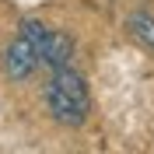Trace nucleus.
Here are the masks:
<instances>
[{
    "mask_svg": "<svg viewBox=\"0 0 154 154\" xmlns=\"http://www.w3.org/2000/svg\"><path fill=\"white\" fill-rule=\"evenodd\" d=\"M42 102H46V112L53 123L67 126V130H81V126L91 119V88H88V77L81 70L67 67L49 70V81L42 88Z\"/></svg>",
    "mask_w": 154,
    "mask_h": 154,
    "instance_id": "1",
    "label": "nucleus"
},
{
    "mask_svg": "<svg viewBox=\"0 0 154 154\" xmlns=\"http://www.w3.org/2000/svg\"><path fill=\"white\" fill-rule=\"evenodd\" d=\"M18 28L25 35H32L35 56H38V67L42 70H60V67H67L70 60H74V38L67 32L49 28L46 21H38V18H21Z\"/></svg>",
    "mask_w": 154,
    "mask_h": 154,
    "instance_id": "2",
    "label": "nucleus"
},
{
    "mask_svg": "<svg viewBox=\"0 0 154 154\" xmlns=\"http://www.w3.org/2000/svg\"><path fill=\"white\" fill-rule=\"evenodd\" d=\"M0 67H4V74H7L11 81H28L38 70V56H35L32 35H25V32L18 28V35L11 38L7 46H4V53H0Z\"/></svg>",
    "mask_w": 154,
    "mask_h": 154,
    "instance_id": "3",
    "label": "nucleus"
},
{
    "mask_svg": "<svg viewBox=\"0 0 154 154\" xmlns=\"http://www.w3.org/2000/svg\"><path fill=\"white\" fill-rule=\"evenodd\" d=\"M126 28H130V38H133L137 46H144L147 53H154V14L137 11V14H130Z\"/></svg>",
    "mask_w": 154,
    "mask_h": 154,
    "instance_id": "4",
    "label": "nucleus"
}]
</instances>
